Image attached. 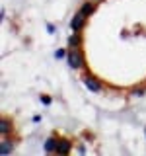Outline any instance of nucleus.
I'll use <instances>...</instances> for the list:
<instances>
[{"label": "nucleus", "instance_id": "1", "mask_svg": "<svg viewBox=\"0 0 146 156\" xmlns=\"http://www.w3.org/2000/svg\"><path fill=\"white\" fill-rule=\"evenodd\" d=\"M66 62L70 68H82L84 66V57H82V53L76 47H70L68 49V55H66Z\"/></svg>", "mask_w": 146, "mask_h": 156}, {"label": "nucleus", "instance_id": "2", "mask_svg": "<svg viewBox=\"0 0 146 156\" xmlns=\"http://www.w3.org/2000/svg\"><path fill=\"white\" fill-rule=\"evenodd\" d=\"M82 80H84V86L88 88V90L90 92H101V82L97 80L96 76H92V74H84V78H82Z\"/></svg>", "mask_w": 146, "mask_h": 156}, {"label": "nucleus", "instance_id": "3", "mask_svg": "<svg viewBox=\"0 0 146 156\" xmlns=\"http://www.w3.org/2000/svg\"><path fill=\"white\" fill-rule=\"evenodd\" d=\"M84 22H86V16L82 12H78L76 16L70 20V29H72V31H80V29L84 27Z\"/></svg>", "mask_w": 146, "mask_h": 156}, {"label": "nucleus", "instance_id": "4", "mask_svg": "<svg viewBox=\"0 0 146 156\" xmlns=\"http://www.w3.org/2000/svg\"><path fill=\"white\" fill-rule=\"evenodd\" d=\"M70 146L72 143L66 139H58V144H57V154H68L70 152Z\"/></svg>", "mask_w": 146, "mask_h": 156}, {"label": "nucleus", "instance_id": "5", "mask_svg": "<svg viewBox=\"0 0 146 156\" xmlns=\"http://www.w3.org/2000/svg\"><path fill=\"white\" fill-rule=\"evenodd\" d=\"M57 144H58V139H55V136H51V139H47L45 140V152L49 154H53V152H57Z\"/></svg>", "mask_w": 146, "mask_h": 156}, {"label": "nucleus", "instance_id": "6", "mask_svg": "<svg viewBox=\"0 0 146 156\" xmlns=\"http://www.w3.org/2000/svg\"><path fill=\"white\" fill-rule=\"evenodd\" d=\"M12 150H14L12 143H10V140H2V144H0V154H2V156L12 154Z\"/></svg>", "mask_w": 146, "mask_h": 156}, {"label": "nucleus", "instance_id": "7", "mask_svg": "<svg viewBox=\"0 0 146 156\" xmlns=\"http://www.w3.org/2000/svg\"><path fill=\"white\" fill-rule=\"evenodd\" d=\"M94 10H96V6L92 2H84V4H82V8H80V12L88 18V16H92V14H94Z\"/></svg>", "mask_w": 146, "mask_h": 156}, {"label": "nucleus", "instance_id": "8", "mask_svg": "<svg viewBox=\"0 0 146 156\" xmlns=\"http://www.w3.org/2000/svg\"><path fill=\"white\" fill-rule=\"evenodd\" d=\"M80 43H82V37L78 35V33H72V35L68 37V45H70V47H78Z\"/></svg>", "mask_w": 146, "mask_h": 156}, {"label": "nucleus", "instance_id": "9", "mask_svg": "<svg viewBox=\"0 0 146 156\" xmlns=\"http://www.w3.org/2000/svg\"><path fill=\"white\" fill-rule=\"evenodd\" d=\"M8 131H10V121L2 119V121H0V133H2V135H6Z\"/></svg>", "mask_w": 146, "mask_h": 156}, {"label": "nucleus", "instance_id": "10", "mask_svg": "<svg viewBox=\"0 0 146 156\" xmlns=\"http://www.w3.org/2000/svg\"><path fill=\"white\" fill-rule=\"evenodd\" d=\"M66 55H68V53H66V51H64V49H58V51H57V53H55V57H57V58H64V57H66Z\"/></svg>", "mask_w": 146, "mask_h": 156}, {"label": "nucleus", "instance_id": "11", "mask_svg": "<svg viewBox=\"0 0 146 156\" xmlns=\"http://www.w3.org/2000/svg\"><path fill=\"white\" fill-rule=\"evenodd\" d=\"M133 96H134V98H142V96H144V90L136 88V90H133Z\"/></svg>", "mask_w": 146, "mask_h": 156}, {"label": "nucleus", "instance_id": "12", "mask_svg": "<svg viewBox=\"0 0 146 156\" xmlns=\"http://www.w3.org/2000/svg\"><path fill=\"white\" fill-rule=\"evenodd\" d=\"M41 101H43V104H45V105H51V98H49V96H41Z\"/></svg>", "mask_w": 146, "mask_h": 156}, {"label": "nucleus", "instance_id": "13", "mask_svg": "<svg viewBox=\"0 0 146 156\" xmlns=\"http://www.w3.org/2000/svg\"><path fill=\"white\" fill-rule=\"evenodd\" d=\"M47 31H49V33H55L57 29H55V26H53V23H47Z\"/></svg>", "mask_w": 146, "mask_h": 156}, {"label": "nucleus", "instance_id": "14", "mask_svg": "<svg viewBox=\"0 0 146 156\" xmlns=\"http://www.w3.org/2000/svg\"><path fill=\"white\" fill-rule=\"evenodd\" d=\"M41 121V115H33V123H39Z\"/></svg>", "mask_w": 146, "mask_h": 156}]
</instances>
